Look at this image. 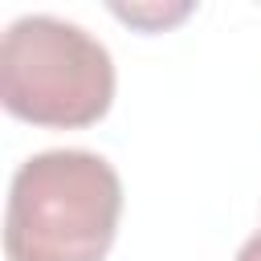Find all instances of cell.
Wrapping results in <instances>:
<instances>
[{
	"label": "cell",
	"instance_id": "1",
	"mask_svg": "<svg viewBox=\"0 0 261 261\" xmlns=\"http://www.w3.org/2000/svg\"><path fill=\"white\" fill-rule=\"evenodd\" d=\"M122 216L118 171L82 147L24 159L8 188V261H106Z\"/></svg>",
	"mask_w": 261,
	"mask_h": 261
},
{
	"label": "cell",
	"instance_id": "4",
	"mask_svg": "<svg viewBox=\"0 0 261 261\" xmlns=\"http://www.w3.org/2000/svg\"><path fill=\"white\" fill-rule=\"evenodd\" d=\"M237 261H261V232H257V237H249V241L241 245Z\"/></svg>",
	"mask_w": 261,
	"mask_h": 261
},
{
	"label": "cell",
	"instance_id": "2",
	"mask_svg": "<svg viewBox=\"0 0 261 261\" xmlns=\"http://www.w3.org/2000/svg\"><path fill=\"white\" fill-rule=\"evenodd\" d=\"M0 102L33 126H90L114 102L110 49L73 20L20 16L0 41Z\"/></svg>",
	"mask_w": 261,
	"mask_h": 261
},
{
	"label": "cell",
	"instance_id": "3",
	"mask_svg": "<svg viewBox=\"0 0 261 261\" xmlns=\"http://www.w3.org/2000/svg\"><path fill=\"white\" fill-rule=\"evenodd\" d=\"M114 16H122L130 24H143V29H155V24H167V20L188 16V4H179L175 12H159V8H114Z\"/></svg>",
	"mask_w": 261,
	"mask_h": 261
}]
</instances>
